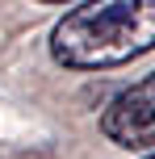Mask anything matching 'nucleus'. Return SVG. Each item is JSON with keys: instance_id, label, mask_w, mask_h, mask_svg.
Here are the masks:
<instances>
[{"instance_id": "4", "label": "nucleus", "mask_w": 155, "mask_h": 159, "mask_svg": "<svg viewBox=\"0 0 155 159\" xmlns=\"http://www.w3.org/2000/svg\"><path fill=\"white\" fill-rule=\"evenodd\" d=\"M143 159H155V151H151V155H143Z\"/></svg>"}, {"instance_id": "1", "label": "nucleus", "mask_w": 155, "mask_h": 159, "mask_svg": "<svg viewBox=\"0 0 155 159\" xmlns=\"http://www.w3.org/2000/svg\"><path fill=\"white\" fill-rule=\"evenodd\" d=\"M147 50H155V0H88L50 30V59L67 71H109Z\"/></svg>"}, {"instance_id": "3", "label": "nucleus", "mask_w": 155, "mask_h": 159, "mask_svg": "<svg viewBox=\"0 0 155 159\" xmlns=\"http://www.w3.org/2000/svg\"><path fill=\"white\" fill-rule=\"evenodd\" d=\"M38 4H67V0H38Z\"/></svg>"}, {"instance_id": "2", "label": "nucleus", "mask_w": 155, "mask_h": 159, "mask_svg": "<svg viewBox=\"0 0 155 159\" xmlns=\"http://www.w3.org/2000/svg\"><path fill=\"white\" fill-rule=\"evenodd\" d=\"M101 134L122 151H151L155 147V71L139 84L122 88L101 113Z\"/></svg>"}]
</instances>
